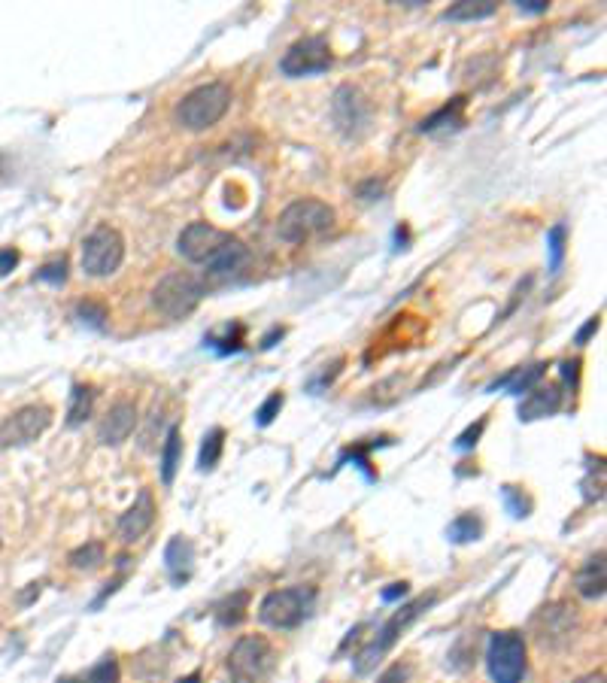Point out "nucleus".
Returning a JSON list of instances; mask_svg holds the SVG:
<instances>
[{
	"instance_id": "1",
	"label": "nucleus",
	"mask_w": 607,
	"mask_h": 683,
	"mask_svg": "<svg viewBox=\"0 0 607 683\" xmlns=\"http://www.w3.org/2000/svg\"><path fill=\"white\" fill-rule=\"evenodd\" d=\"M231 85L225 82H207L198 85L195 92H189L177 110H173V119H177L180 128L186 131H210L213 125H219L225 119V113L231 110Z\"/></svg>"
},
{
	"instance_id": "39",
	"label": "nucleus",
	"mask_w": 607,
	"mask_h": 683,
	"mask_svg": "<svg viewBox=\"0 0 607 683\" xmlns=\"http://www.w3.org/2000/svg\"><path fill=\"white\" fill-rule=\"evenodd\" d=\"M598 325H601V319H598V316H592V319H589V322H586V325H583V328L577 331V337H574V344H577V347H586V344H589V337H592V334L598 331Z\"/></svg>"
},
{
	"instance_id": "35",
	"label": "nucleus",
	"mask_w": 607,
	"mask_h": 683,
	"mask_svg": "<svg viewBox=\"0 0 607 683\" xmlns=\"http://www.w3.org/2000/svg\"><path fill=\"white\" fill-rule=\"evenodd\" d=\"M483 429H486V419H477V425H471L468 432H462V435L456 438V447H459V450H471V447H477V441H480Z\"/></svg>"
},
{
	"instance_id": "14",
	"label": "nucleus",
	"mask_w": 607,
	"mask_h": 683,
	"mask_svg": "<svg viewBox=\"0 0 607 683\" xmlns=\"http://www.w3.org/2000/svg\"><path fill=\"white\" fill-rule=\"evenodd\" d=\"M155 523V498L149 489H140V495L134 498V504L122 514L119 520V541L122 544H134L140 541Z\"/></svg>"
},
{
	"instance_id": "4",
	"label": "nucleus",
	"mask_w": 607,
	"mask_h": 683,
	"mask_svg": "<svg viewBox=\"0 0 607 683\" xmlns=\"http://www.w3.org/2000/svg\"><path fill=\"white\" fill-rule=\"evenodd\" d=\"M204 286L189 271H170L152 289V307L167 319H186L198 310Z\"/></svg>"
},
{
	"instance_id": "15",
	"label": "nucleus",
	"mask_w": 607,
	"mask_h": 683,
	"mask_svg": "<svg viewBox=\"0 0 607 683\" xmlns=\"http://www.w3.org/2000/svg\"><path fill=\"white\" fill-rule=\"evenodd\" d=\"M137 425V407L134 401H116L110 407V413L104 416V422L98 425V441L107 447H119L128 441V435L134 432Z\"/></svg>"
},
{
	"instance_id": "11",
	"label": "nucleus",
	"mask_w": 607,
	"mask_h": 683,
	"mask_svg": "<svg viewBox=\"0 0 607 683\" xmlns=\"http://www.w3.org/2000/svg\"><path fill=\"white\" fill-rule=\"evenodd\" d=\"M328 67H331V49H328L325 37H304V40L292 43L286 49V55L280 58V70L289 79L325 73Z\"/></svg>"
},
{
	"instance_id": "30",
	"label": "nucleus",
	"mask_w": 607,
	"mask_h": 683,
	"mask_svg": "<svg viewBox=\"0 0 607 683\" xmlns=\"http://www.w3.org/2000/svg\"><path fill=\"white\" fill-rule=\"evenodd\" d=\"M462 98H456L453 104H447L444 110H438L435 116H428V119H422V125H419V131H438V128H444V125H450V122H462V116H459V110H462Z\"/></svg>"
},
{
	"instance_id": "43",
	"label": "nucleus",
	"mask_w": 607,
	"mask_h": 683,
	"mask_svg": "<svg viewBox=\"0 0 607 683\" xmlns=\"http://www.w3.org/2000/svg\"><path fill=\"white\" fill-rule=\"evenodd\" d=\"M31 589H25L22 595H19V605H28L31 599H34V595H40V583H28Z\"/></svg>"
},
{
	"instance_id": "33",
	"label": "nucleus",
	"mask_w": 607,
	"mask_h": 683,
	"mask_svg": "<svg viewBox=\"0 0 607 683\" xmlns=\"http://www.w3.org/2000/svg\"><path fill=\"white\" fill-rule=\"evenodd\" d=\"M283 401H286V398H283V392H274V395H271V398H268L262 407H258V413H255V422L262 425V429H265V425H271V422L280 416V410H283Z\"/></svg>"
},
{
	"instance_id": "34",
	"label": "nucleus",
	"mask_w": 607,
	"mask_h": 683,
	"mask_svg": "<svg viewBox=\"0 0 607 683\" xmlns=\"http://www.w3.org/2000/svg\"><path fill=\"white\" fill-rule=\"evenodd\" d=\"M37 280L40 283H52V286H64L67 283V259H58V262H49L37 271Z\"/></svg>"
},
{
	"instance_id": "42",
	"label": "nucleus",
	"mask_w": 607,
	"mask_h": 683,
	"mask_svg": "<svg viewBox=\"0 0 607 683\" xmlns=\"http://www.w3.org/2000/svg\"><path fill=\"white\" fill-rule=\"evenodd\" d=\"M519 10H526V13H547L550 4H547V0H519Z\"/></svg>"
},
{
	"instance_id": "23",
	"label": "nucleus",
	"mask_w": 607,
	"mask_h": 683,
	"mask_svg": "<svg viewBox=\"0 0 607 683\" xmlns=\"http://www.w3.org/2000/svg\"><path fill=\"white\" fill-rule=\"evenodd\" d=\"M498 10L495 0H462V4L450 7L444 13V19L450 22H477V19H489Z\"/></svg>"
},
{
	"instance_id": "25",
	"label": "nucleus",
	"mask_w": 607,
	"mask_h": 683,
	"mask_svg": "<svg viewBox=\"0 0 607 683\" xmlns=\"http://www.w3.org/2000/svg\"><path fill=\"white\" fill-rule=\"evenodd\" d=\"M246 608H249V592H234L231 599H225L222 605H219V611H216V620H219V626H237V623H243V617H246Z\"/></svg>"
},
{
	"instance_id": "2",
	"label": "nucleus",
	"mask_w": 607,
	"mask_h": 683,
	"mask_svg": "<svg viewBox=\"0 0 607 683\" xmlns=\"http://www.w3.org/2000/svg\"><path fill=\"white\" fill-rule=\"evenodd\" d=\"M316 605L313 586H286L268 592L258 605V620L271 629H298Z\"/></svg>"
},
{
	"instance_id": "13",
	"label": "nucleus",
	"mask_w": 607,
	"mask_h": 683,
	"mask_svg": "<svg viewBox=\"0 0 607 683\" xmlns=\"http://www.w3.org/2000/svg\"><path fill=\"white\" fill-rule=\"evenodd\" d=\"M532 629H535V638L541 641V647H559V644H565V641L574 638V632H577V614L565 602L547 605L532 620Z\"/></svg>"
},
{
	"instance_id": "28",
	"label": "nucleus",
	"mask_w": 607,
	"mask_h": 683,
	"mask_svg": "<svg viewBox=\"0 0 607 683\" xmlns=\"http://www.w3.org/2000/svg\"><path fill=\"white\" fill-rule=\"evenodd\" d=\"M501 498L507 504V514L516 520H526L532 514V498L519 486H501Z\"/></svg>"
},
{
	"instance_id": "45",
	"label": "nucleus",
	"mask_w": 607,
	"mask_h": 683,
	"mask_svg": "<svg viewBox=\"0 0 607 683\" xmlns=\"http://www.w3.org/2000/svg\"><path fill=\"white\" fill-rule=\"evenodd\" d=\"M180 683H201V674H189V677H183Z\"/></svg>"
},
{
	"instance_id": "41",
	"label": "nucleus",
	"mask_w": 607,
	"mask_h": 683,
	"mask_svg": "<svg viewBox=\"0 0 607 683\" xmlns=\"http://www.w3.org/2000/svg\"><path fill=\"white\" fill-rule=\"evenodd\" d=\"M407 595V583H392L389 589H383V602H398Z\"/></svg>"
},
{
	"instance_id": "24",
	"label": "nucleus",
	"mask_w": 607,
	"mask_h": 683,
	"mask_svg": "<svg viewBox=\"0 0 607 683\" xmlns=\"http://www.w3.org/2000/svg\"><path fill=\"white\" fill-rule=\"evenodd\" d=\"M107 562V550L101 541H89V544H82L70 553V565L76 571H95Z\"/></svg>"
},
{
	"instance_id": "7",
	"label": "nucleus",
	"mask_w": 607,
	"mask_h": 683,
	"mask_svg": "<svg viewBox=\"0 0 607 683\" xmlns=\"http://www.w3.org/2000/svg\"><path fill=\"white\" fill-rule=\"evenodd\" d=\"M486 668L495 683H519L526 677L529 656L526 641L519 632H495L486 650Z\"/></svg>"
},
{
	"instance_id": "6",
	"label": "nucleus",
	"mask_w": 607,
	"mask_h": 683,
	"mask_svg": "<svg viewBox=\"0 0 607 683\" xmlns=\"http://www.w3.org/2000/svg\"><path fill=\"white\" fill-rule=\"evenodd\" d=\"M277 653L268 638L243 635L228 653V674L234 683H265L274 671Z\"/></svg>"
},
{
	"instance_id": "20",
	"label": "nucleus",
	"mask_w": 607,
	"mask_h": 683,
	"mask_svg": "<svg viewBox=\"0 0 607 683\" xmlns=\"http://www.w3.org/2000/svg\"><path fill=\"white\" fill-rule=\"evenodd\" d=\"M544 371H547V365H544V362H535V365H529V368H516V371H510L507 377L495 380V383H492V389H507L510 395L532 392V389L544 380Z\"/></svg>"
},
{
	"instance_id": "10",
	"label": "nucleus",
	"mask_w": 607,
	"mask_h": 683,
	"mask_svg": "<svg viewBox=\"0 0 607 683\" xmlns=\"http://www.w3.org/2000/svg\"><path fill=\"white\" fill-rule=\"evenodd\" d=\"M49 422H52V410L46 404H28L16 410L13 416L0 422V447L13 450V447L34 444L49 429Z\"/></svg>"
},
{
	"instance_id": "17",
	"label": "nucleus",
	"mask_w": 607,
	"mask_h": 683,
	"mask_svg": "<svg viewBox=\"0 0 607 683\" xmlns=\"http://www.w3.org/2000/svg\"><path fill=\"white\" fill-rule=\"evenodd\" d=\"M164 565H167V574L173 583H186L195 568V544L183 535L170 538L164 547Z\"/></svg>"
},
{
	"instance_id": "19",
	"label": "nucleus",
	"mask_w": 607,
	"mask_h": 683,
	"mask_svg": "<svg viewBox=\"0 0 607 683\" xmlns=\"http://www.w3.org/2000/svg\"><path fill=\"white\" fill-rule=\"evenodd\" d=\"M574 586H577V592L583 595V599H589V602L604 599V586H607V565H604V553H601V550L583 562V568H580V571H577V577H574Z\"/></svg>"
},
{
	"instance_id": "36",
	"label": "nucleus",
	"mask_w": 607,
	"mask_h": 683,
	"mask_svg": "<svg viewBox=\"0 0 607 683\" xmlns=\"http://www.w3.org/2000/svg\"><path fill=\"white\" fill-rule=\"evenodd\" d=\"M19 259H22V255H19L16 246H4V249H0V280H4L7 274H13V268L19 265Z\"/></svg>"
},
{
	"instance_id": "16",
	"label": "nucleus",
	"mask_w": 607,
	"mask_h": 683,
	"mask_svg": "<svg viewBox=\"0 0 607 683\" xmlns=\"http://www.w3.org/2000/svg\"><path fill=\"white\" fill-rule=\"evenodd\" d=\"M246 265H249V246L243 243V240H237V237H231L213 259L207 262V271H210V277L213 280H234L237 274H243L246 271Z\"/></svg>"
},
{
	"instance_id": "22",
	"label": "nucleus",
	"mask_w": 607,
	"mask_h": 683,
	"mask_svg": "<svg viewBox=\"0 0 607 683\" xmlns=\"http://www.w3.org/2000/svg\"><path fill=\"white\" fill-rule=\"evenodd\" d=\"M92 404H95L92 386L76 383L70 389V404H67V425H70V429H76V425H82L85 419L92 416Z\"/></svg>"
},
{
	"instance_id": "29",
	"label": "nucleus",
	"mask_w": 607,
	"mask_h": 683,
	"mask_svg": "<svg viewBox=\"0 0 607 683\" xmlns=\"http://www.w3.org/2000/svg\"><path fill=\"white\" fill-rule=\"evenodd\" d=\"M565 240H568V228L565 225H553L547 231V246H550V274H559L562 262H565Z\"/></svg>"
},
{
	"instance_id": "9",
	"label": "nucleus",
	"mask_w": 607,
	"mask_h": 683,
	"mask_svg": "<svg viewBox=\"0 0 607 683\" xmlns=\"http://www.w3.org/2000/svg\"><path fill=\"white\" fill-rule=\"evenodd\" d=\"M428 605H435V595H425V599H416L413 605H407L404 611H398V614H395V617H392V620H389V623L377 632V638H374V641H371V644L359 653L356 671H359V674H368V671H371V668H374V665H377V662H380V659L392 650V644L398 641V635H401V632H404V629H407V626H410V623L422 614V608H428Z\"/></svg>"
},
{
	"instance_id": "3",
	"label": "nucleus",
	"mask_w": 607,
	"mask_h": 683,
	"mask_svg": "<svg viewBox=\"0 0 607 683\" xmlns=\"http://www.w3.org/2000/svg\"><path fill=\"white\" fill-rule=\"evenodd\" d=\"M331 228H334V207H328L319 198H298L277 219V234L286 243H304Z\"/></svg>"
},
{
	"instance_id": "37",
	"label": "nucleus",
	"mask_w": 607,
	"mask_h": 683,
	"mask_svg": "<svg viewBox=\"0 0 607 683\" xmlns=\"http://www.w3.org/2000/svg\"><path fill=\"white\" fill-rule=\"evenodd\" d=\"M410 680V665H401V662H395L383 677H380V683H407Z\"/></svg>"
},
{
	"instance_id": "12",
	"label": "nucleus",
	"mask_w": 607,
	"mask_h": 683,
	"mask_svg": "<svg viewBox=\"0 0 607 683\" xmlns=\"http://www.w3.org/2000/svg\"><path fill=\"white\" fill-rule=\"evenodd\" d=\"M228 240H231L228 231H222V228H216V225H210V222H192V225H186L183 234L177 237V249H180V255H183L186 262H192V265H207Z\"/></svg>"
},
{
	"instance_id": "27",
	"label": "nucleus",
	"mask_w": 607,
	"mask_h": 683,
	"mask_svg": "<svg viewBox=\"0 0 607 683\" xmlns=\"http://www.w3.org/2000/svg\"><path fill=\"white\" fill-rule=\"evenodd\" d=\"M222 447H225V432L222 429H210L204 435V444H201V459H198V468L201 471H213L222 459Z\"/></svg>"
},
{
	"instance_id": "21",
	"label": "nucleus",
	"mask_w": 607,
	"mask_h": 683,
	"mask_svg": "<svg viewBox=\"0 0 607 683\" xmlns=\"http://www.w3.org/2000/svg\"><path fill=\"white\" fill-rule=\"evenodd\" d=\"M180 456H183V438H180L177 425H170V432L164 438V447H161V480H164V486H170L173 477H177Z\"/></svg>"
},
{
	"instance_id": "46",
	"label": "nucleus",
	"mask_w": 607,
	"mask_h": 683,
	"mask_svg": "<svg viewBox=\"0 0 607 683\" xmlns=\"http://www.w3.org/2000/svg\"><path fill=\"white\" fill-rule=\"evenodd\" d=\"M58 683H85V680H79V677H61Z\"/></svg>"
},
{
	"instance_id": "44",
	"label": "nucleus",
	"mask_w": 607,
	"mask_h": 683,
	"mask_svg": "<svg viewBox=\"0 0 607 683\" xmlns=\"http://www.w3.org/2000/svg\"><path fill=\"white\" fill-rule=\"evenodd\" d=\"M574 683H604V671H592V674H583V677H577Z\"/></svg>"
},
{
	"instance_id": "31",
	"label": "nucleus",
	"mask_w": 607,
	"mask_h": 683,
	"mask_svg": "<svg viewBox=\"0 0 607 683\" xmlns=\"http://www.w3.org/2000/svg\"><path fill=\"white\" fill-rule=\"evenodd\" d=\"M76 319L85 322V325H92V328H104L107 325V307L98 304V301H79L76 304Z\"/></svg>"
},
{
	"instance_id": "32",
	"label": "nucleus",
	"mask_w": 607,
	"mask_h": 683,
	"mask_svg": "<svg viewBox=\"0 0 607 683\" xmlns=\"http://www.w3.org/2000/svg\"><path fill=\"white\" fill-rule=\"evenodd\" d=\"M85 683H119V662H116V656L101 659V662L89 671V680H85Z\"/></svg>"
},
{
	"instance_id": "40",
	"label": "nucleus",
	"mask_w": 607,
	"mask_h": 683,
	"mask_svg": "<svg viewBox=\"0 0 607 683\" xmlns=\"http://www.w3.org/2000/svg\"><path fill=\"white\" fill-rule=\"evenodd\" d=\"M562 377L571 383V386H577V380H580V359H571V362H562Z\"/></svg>"
},
{
	"instance_id": "18",
	"label": "nucleus",
	"mask_w": 607,
	"mask_h": 683,
	"mask_svg": "<svg viewBox=\"0 0 607 683\" xmlns=\"http://www.w3.org/2000/svg\"><path fill=\"white\" fill-rule=\"evenodd\" d=\"M562 407V389L556 383H547V386H535L529 392V398L519 404V419L523 422H532V419H544V416H553L556 410Z\"/></svg>"
},
{
	"instance_id": "5",
	"label": "nucleus",
	"mask_w": 607,
	"mask_h": 683,
	"mask_svg": "<svg viewBox=\"0 0 607 683\" xmlns=\"http://www.w3.org/2000/svg\"><path fill=\"white\" fill-rule=\"evenodd\" d=\"M122 262H125V237L116 228L101 225L82 240L79 265L85 277H95V280L113 277L122 268Z\"/></svg>"
},
{
	"instance_id": "26",
	"label": "nucleus",
	"mask_w": 607,
	"mask_h": 683,
	"mask_svg": "<svg viewBox=\"0 0 607 683\" xmlns=\"http://www.w3.org/2000/svg\"><path fill=\"white\" fill-rule=\"evenodd\" d=\"M447 535H450V541H456V544H471V541H477V538L483 535V523H480L477 514H462V517H456V520L450 523Z\"/></svg>"
},
{
	"instance_id": "47",
	"label": "nucleus",
	"mask_w": 607,
	"mask_h": 683,
	"mask_svg": "<svg viewBox=\"0 0 607 683\" xmlns=\"http://www.w3.org/2000/svg\"><path fill=\"white\" fill-rule=\"evenodd\" d=\"M0 544H4V541H0Z\"/></svg>"
},
{
	"instance_id": "8",
	"label": "nucleus",
	"mask_w": 607,
	"mask_h": 683,
	"mask_svg": "<svg viewBox=\"0 0 607 683\" xmlns=\"http://www.w3.org/2000/svg\"><path fill=\"white\" fill-rule=\"evenodd\" d=\"M371 101L365 98L362 89L356 85H340L331 98V122L334 128L346 137V140H362L371 131Z\"/></svg>"
},
{
	"instance_id": "38",
	"label": "nucleus",
	"mask_w": 607,
	"mask_h": 683,
	"mask_svg": "<svg viewBox=\"0 0 607 683\" xmlns=\"http://www.w3.org/2000/svg\"><path fill=\"white\" fill-rule=\"evenodd\" d=\"M383 189H386L383 180H368V183L359 186V198H362V201H380Z\"/></svg>"
}]
</instances>
